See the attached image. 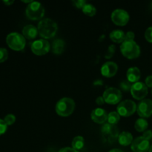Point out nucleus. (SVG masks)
I'll list each match as a JSON object with an SVG mask.
<instances>
[{
	"instance_id": "nucleus-1",
	"label": "nucleus",
	"mask_w": 152,
	"mask_h": 152,
	"mask_svg": "<svg viewBox=\"0 0 152 152\" xmlns=\"http://www.w3.org/2000/svg\"><path fill=\"white\" fill-rule=\"evenodd\" d=\"M39 34L44 39H48L54 37L58 31V25L56 22L49 18H45L40 20L38 26Z\"/></svg>"
},
{
	"instance_id": "nucleus-2",
	"label": "nucleus",
	"mask_w": 152,
	"mask_h": 152,
	"mask_svg": "<svg viewBox=\"0 0 152 152\" xmlns=\"http://www.w3.org/2000/svg\"><path fill=\"white\" fill-rule=\"evenodd\" d=\"M75 105L74 99L69 97H64L56 102L55 110L59 116L66 117L73 114L75 109Z\"/></svg>"
},
{
	"instance_id": "nucleus-3",
	"label": "nucleus",
	"mask_w": 152,
	"mask_h": 152,
	"mask_svg": "<svg viewBox=\"0 0 152 152\" xmlns=\"http://www.w3.org/2000/svg\"><path fill=\"white\" fill-rule=\"evenodd\" d=\"M120 51L126 58L136 59L140 55V48L134 41H124L120 45Z\"/></svg>"
},
{
	"instance_id": "nucleus-4",
	"label": "nucleus",
	"mask_w": 152,
	"mask_h": 152,
	"mask_svg": "<svg viewBox=\"0 0 152 152\" xmlns=\"http://www.w3.org/2000/svg\"><path fill=\"white\" fill-rule=\"evenodd\" d=\"M6 43L12 50L20 51L25 48L26 41L22 34L17 32H12L6 37Z\"/></svg>"
},
{
	"instance_id": "nucleus-5",
	"label": "nucleus",
	"mask_w": 152,
	"mask_h": 152,
	"mask_svg": "<svg viewBox=\"0 0 152 152\" xmlns=\"http://www.w3.org/2000/svg\"><path fill=\"white\" fill-rule=\"evenodd\" d=\"M25 14L31 20H42L45 16V8L40 2L33 1L27 6Z\"/></svg>"
},
{
	"instance_id": "nucleus-6",
	"label": "nucleus",
	"mask_w": 152,
	"mask_h": 152,
	"mask_svg": "<svg viewBox=\"0 0 152 152\" xmlns=\"http://www.w3.org/2000/svg\"><path fill=\"white\" fill-rule=\"evenodd\" d=\"M137 105L134 101L131 99H126L118 104V106L117 108V113L122 117H130L133 115L137 111Z\"/></svg>"
},
{
	"instance_id": "nucleus-7",
	"label": "nucleus",
	"mask_w": 152,
	"mask_h": 152,
	"mask_svg": "<svg viewBox=\"0 0 152 152\" xmlns=\"http://www.w3.org/2000/svg\"><path fill=\"white\" fill-rule=\"evenodd\" d=\"M104 100L106 103L110 105H116L120 103L122 99V92L117 88H108L104 91Z\"/></svg>"
},
{
	"instance_id": "nucleus-8",
	"label": "nucleus",
	"mask_w": 152,
	"mask_h": 152,
	"mask_svg": "<svg viewBox=\"0 0 152 152\" xmlns=\"http://www.w3.org/2000/svg\"><path fill=\"white\" fill-rule=\"evenodd\" d=\"M50 48L51 46L50 43L44 39L35 40L33 42L31 46L32 52L37 56H43V55L47 54L50 51Z\"/></svg>"
},
{
	"instance_id": "nucleus-9",
	"label": "nucleus",
	"mask_w": 152,
	"mask_h": 152,
	"mask_svg": "<svg viewBox=\"0 0 152 152\" xmlns=\"http://www.w3.org/2000/svg\"><path fill=\"white\" fill-rule=\"evenodd\" d=\"M111 19L116 25L125 26L129 22L130 16L129 13L123 9H116L111 13Z\"/></svg>"
},
{
	"instance_id": "nucleus-10",
	"label": "nucleus",
	"mask_w": 152,
	"mask_h": 152,
	"mask_svg": "<svg viewBox=\"0 0 152 152\" xmlns=\"http://www.w3.org/2000/svg\"><path fill=\"white\" fill-rule=\"evenodd\" d=\"M131 94L135 99L142 100L148 94V87L145 83L142 82H137L132 84L131 88Z\"/></svg>"
},
{
	"instance_id": "nucleus-11",
	"label": "nucleus",
	"mask_w": 152,
	"mask_h": 152,
	"mask_svg": "<svg viewBox=\"0 0 152 152\" xmlns=\"http://www.w3.org/2000/svg\"><path fill=\"white\" fill-rule=\"evenodd\" d=\"M137 114L141 118H147L152 115V100L144 99L139 102L137 107Z\"/></svg>"
},
{
	"instance_id": "nucleus-12",
	"label": "nucleus",
	"mask_w": 152,
	"mask_h": 152,
	"mask_svg": "<svg viewBox=\"0 0 152 152\" xmlns=\"http://www.w3.org/2000/svg\"><path fill=\"white\" fill-rule=\"evenodd\" d=\"M131 148L133 152H148L150 148L149 140L142 136L138 137L133 140Z\"/></svg>"
},
{
	"instance_id": "nucleus-13",
	"label": "nucleus",
	"mask_w": 152,
	"mask_h": 152,
	"mask_svg": "<svg viewBox=\"0 0 152 152\" xmlns=\"http://www.w3.org/2000/svg\"><path fill=\"white\" fill-rule=\"evenodd\" d=\"M100 71L103 77L111 78L115 76L118 71V65H117V63L111 61L106 62L102 65Z\"/></svg>"
},
{
	"instance_id": "nucleus-14",
	"label": "nucleus",
	"mask_w": 152,
	"mask_h": 152,
	"mask_svg": "<svg viewBox=\"0 0 152 152\" xmlns=\"http://www.w3.org/2000/svg\"><path fill=\"white\" fill-rule=\"evenodd\" d=\"M102 133L104 137H107L108 140H115L119 137V130L117 126L114 125H111L109 123H105L102 126Z\"/></svg>"
},
{
	"instance_id": "nucleus-15",
	"label": "nucleus",
	"mask_w": 152,
	"mask_h": 152,
	"mask_svg": "<svg viewBox=\"0 0 152 152\" xmlns=\"http://www.w3.org/2000/svg\"><path fill=\"white\" fill-rule=\"evenodd\" d=\"M91 118L94 123L97 124H105V123L108 120V114L103 108H95L91 111Z\"/></svg>"
},
{
	"instance_id": "nucleus-16",
	"label": "nucleus",
	"mask_w": 152,
	"mask_h": 152,
	"mask_svg": "<svg viewBox=\"0 0 152 152\" xmlns=\"http://www.w3.org/2000/svg\"><path fill=\"white\" fill-rule=\"evenodd\" d=\"M39 34L37 27L32 25H25L22 29V35L25 39L28 40H32L37 37Z\"/></svg>"
},
{
	"instance_id": "nucleus-17",
	"label": "nucleus",
	"mask_w": 152,
	"mask_h": 152,
	"mask_svg": "<svg viewBox=\"0 0 152 152\" xmlns=\"http://www.w3.org/2000/svg\"><path fill=\"white\" fill-rule=\"evenodd\" d=\"M127 80H129L131 83H135L139 82V80L141 77L140 70L137 67H132L128 69L126 73Z\"/></svg>"
},
{
	"instance_id": "nucleus-18",
	"label": "nucleus",
	"mask_w": 152,
	"mask_h": 152,
	"mask_svg": "<svg viewBox=\"0 0 152 152\" xmlns=\"http://www.w3.org/2000/svg\"><path fill=\"white\" fill-rule=\"evenodd\" d=\"M65 43L61 39H55L54 41L52 42L51 45V50L54 54L56 55H60L63 53V51L65 50Z\"/></svg>"
},
{
	"instance_id": "nucleus-19",
	"label": "nucleus",
	"mask_w": 152,
	"mask_h": 152,
	"mask_svg": "<svg viewBox=\"0 0 152 152\" xmlns=\"http://www.w3.org/2000/svg\"><path fill=\"white\" fill-rule=\"evenodd\" d=\"M133 140V136L130 132H123L120 134L118 137L119 143L123 146H128L129 145H132Z\"/></svg>"
},
{
	"instance_id": "nucleus-20",
	"label": "nucleus",
	"mask_w": 152,
	"mask_h": 152,
	"mask_svg": "<svg viewBox=\"0 0 152 152\" xmlns=\"http://www.w3.org/2000/svg\"><path fill=\"white\" fill-rule=\"evenodd\" d=\"M125 33L122 30H114L110 33V39L115 43H123L125 41Z\"/></svg>"
},
{
	"instance_id": "nucleus-21",
	"label": "nucleus",
	"mask_w": 152,
	"mask_h": 152,
	"mask_svg": "<svg viewBox=\"0 0 152 152\" xmlns=\"http://www.w3.org/2000/svg\"><path fill=\"white\" fill-rule=\"evenodd\" d=\"M148 123L145 119L140 118L136 120L134 124V128L138 132H144L148 129Z\"/></svg>"
},
{
	"instance_id": "nucleus-22",
	"label": "nucleus",
	"mask_w": 152,
	"mask_h": 152,
	"mask_svg": "<svg viewBox=\"0 0 152 152\" xmlns=\"http://www.w3.org/2000/svg\"><path fill=\"white\" fill-rule=\"evenodd\" d=\"M72 148L77 151H80L84 147L85 140L82 136H77L74 138L72 141Z\"/></svg>"
},
{
	"instance_id": "nucleus-23",
	"label": "nucleus",
	"mask_w": 152,
	"mask_h": 152,
	"mask_svg": "<svg viewBox=\"0 0 152 152\" xmlns=\"http://www.w3.org/2000/svg\"><path fill=\"white\" fill-rule=\"evenodd\" d=\"M120 120V115L117 113V111H112L108 114V123L111 125L116 126L119 123Z\"/></svg>"
},
{
	"instance_id": "nucleus-24",
	"label": "nucleus",
	"mask_w": 152,
	"mask_h": 152,
	"mask_svg": "<svg viewBox=\"0 0 152 152\" xmlns=\"http://www.w3.org/2000/svg\"><path fill=\"white\" fill-rule=\"evenodd\" d=\"M83 10V13L84 14H86L88 16H94L96 13V9L93 4H86V5L83 7V8L82 9Z\"/></svg>"
},
{
	"instance_id": "nucleus-25",
	"label": "nucleus",
	"mask_w": 152,
	"mask_h": 152,
	"mask_svg": "<svg viewBox=\"0 0 152 152\" xmlns=\"http://www.w3.org/2000/svg\"><path fill=\"white\" fill-rule=\"evenodd\" d=\"M8 58V51L6 48H0V63L5 62Z\"/></svg>"
},
{
	"instance_id": "nucleus-26",
	"label": "nucleus",
	"mask_w": 152,
	"mask_h": 152,
	"mask_svg": "<svg viewBox=\"0 0 152 152\" xmlns=\"http://www.w3.org/2000/svg\"><path fill=\"white\" fill-rule=\"evenodd\" d=\"M4 120L6 123V124L7 125V126H11V125H13L16 122V117L13 114H9L5 116V117L4 118Z\"/></svg>"
},
{
	"instance_id": "nucleus-27",
	"label": "nucleus",
	"mask_w": 152,
	"mask_h": 152,
	"mask_svg": "<svg viewBox=\"0 0 152 152\" xmlns=\"http://www.w3.org/2000/svg\"><path fill=\"white\" fill-rule=\"evenodd\" d=\"M132 86V83H131L129 80H125V81H123L120 83V88H121V89H123L124 91H131Z\"/></svg>"
},
{
	"instance_id": "nucleus-28",
	"label": "nucleus",
	"mask_w": 152,
	"mask_h": 152,
	"mask_svg": "<svg viewBox=\"0 0 152 152\" xmlns=\"http://www.w3.org/2000/svg\"><path fill=\"white\" fill-rule=\"evenodd\" d=\"M7 125L4 122V120L0 119V135H2L7 132Z\"/></svg>"
},
{
	"instance_id": "nucleus-29",
	"label": "nucleus",
	"mask_w": 152,
	"mask_h": 152,
	"mask_svg": "<svg viewBox=\"0 0 152 152\" xmlns=\"http://www.w3.org/2000/svg\"><path fill=\"white\" fill-rule=\"evenodd\" d=\"M145 37L148 42L152 43V26L147 28L145 33Z\"/></svg>"
},
{
	"instance_id": "nucleus-30",
	"label": "nucleus",
	"mask_w": 152,
	"mask_h": 152,
	"mask_svg": "<svg viewBox=\"0 0 152 152\" xmlns=\"http://www.w3.org/2000/svg\"><path fill=\"white\" fill-rule=\"evenodd\" d=\"M73 3H74V6L79 9H83V7L87 4L85 0H77V1H73Z\"/></svg>"
},
{
	"instance_id": "nucleus-31",
	"label": "nucleus",
	"mask_w": 152,
	"mask_h": 152,
	"mask_svg": "<svg viewBox=\"0 0 152 152\" xmlns=\"http://www.w3.org/2000/svg\"><path fill=\"white\" fill-rule=\"evenodd\" d=\"M114 52H115V46L111 45L109 48H108V51H107L106 55H105V58H107V59H110V58L114 55Z\"/></svg>"
},
{
	"instance_id": "nucleus-32",
	"label": "nucleus",
	"mask_w": 152,
	"mask_h": 152,
	"mask_svg": "<svg viewBox=\"0 0 152 152\" xmlns=\"http://www.w3.org/2000/svg\"><path fill=\"white\" fill-rule=\"evenodd\" d=\"M134 33L132 32V31H128L125 34V41H134Z\"/></svg>"
},
{
	"instance_id": "nucleus-33",
	"label": "nucleus",
	"mask_w": 152,
	"mask_h": 152,
	"mask_svg": "<svg viewBox=\"0 0 152 152\" xmlns=\"http://www.w3.org/2000/svg\"><path fill=\"white\" fill-rule=\"evenodd\" d=\"M142 137L144 138H145L146 140H149L152 138V132L151 130H146L143 132V134H142Z\"/></svg>"
},
{
	"instance_id": "nucleus-34",
	"label": "nucleus",
	"mask_w": 152,
	"mask_h": 152,
	"mask_svg": "<svg viewBox=\"0 0 152 152\" xmlns=\"http://www.w3.org/2000/svg\"><path fill=\"white\" fill-rule=\"evenodd\" d=\"M59 152H79L77 150H75L74 148H71V147H65V148H62L59 150Z\"/></svg>"
},
{
	"instance_id": "nucleus-35",
	"label": "nucleus",
	"mask_w": 152,
	"mask_h": 152,
	"mask_svg": "<svg viewBox=\"0 0 152 152\" xmlns=\"http://www.w3.org/2000/svg\"><path fill=\"white\" fill-rule=\"evenodd\" d=\"M145 85H146L147 87L152 88V75L148 76L145 79Z\"/></svg>"
},
{
	"instance_id": "nucleus-36",
	"label": "nucleus",
	"mask_w": 152,
	"mask_h": 152,
	"mask_svg": "<svg viewBox=\"0 0 152 152\" xmlns=\"http://www.w3.org/2000/svg\"><path fill=\"white\" fill-rule=\"evenodd\" d=\"M105 100H104V98L103 96H98L96 99V103L98 105L101 106V105H103L105 103Z\"/></svg>"
},
{
	"instance_id": "nucleus-37",
	"label": "nucleus",
	"mask_w": 152,
	"mask_h": 152,
	"mask_svg": "<svg viewBox=\"0 0 152 152\" xmlns=\"http://www.w3.org/2000/svg\"><path fill=\"white\" fill-rule=\"evenodd\" d=\"M3 2H4V4H6L7 6H9L11 5V4L14 2V1H3Z\"/></svg>"
},
{
	"instance_id": "nucleus-38",
	"label": "nucleus",
	"mask_w": 152,
	"mask_h": 152,
	"mask_svg": "<svg viewBox=\"0 0 152 152\" xmlns=\"http://www.w3.org/2000/svg\"><path fill=\"white\" fill-rule=\"evenodd\" d=\"M108 152H123L121 149H119V148H114V149H111V151Z\"/></svg>"
},
{
	"instance_id": "nucleus-39",
	"label": "nucleus",
	"mask_w": 152,
	"mask_h": 152,
	"mask_svg": "<svg viewBox=\"0 0 152 152\" xmlns=\"http://www.w3.org/2000/svg\"><path fill=\"white\" fill-rule=\"evenodd\" d=\"M148 152H152V145L150 146V148H149V151H148Z\"/></svg>"
},
{
	"instance_id": "nucleus-40",
	"label": "nucleus",
	"mask_w": 152,
	"mask_h": 152,
	"mask_svg": "<svg viewBox=\"0 0 152 152\" xmlns=\"http://www.w3.org/2000/svg\"><path fill=\"white\" fill-rule=\"evenodd\" d=\"M150 7H151V9L152 10V2L151 3V6H150Z\"/></svg>"
}]
</instances>
